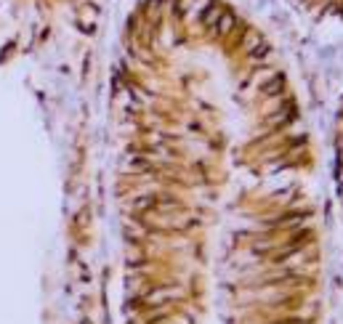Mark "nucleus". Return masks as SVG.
<instances>
[{
	"instance_id": "obj_1",
	"label": "nucleus",
	"mask_w": 343,
	"mask_h": 324,
	"mask_svg": "<svg viewBox=\"0 0 343 324\" xmlns=\"http://www.w3.org/2000/svg\"><path fill=\"white\" fill-rule=\"evenodd\" d=\"M298 3L322 11V14H343V0H298Z\"/></svg>"
}]
</instances>
